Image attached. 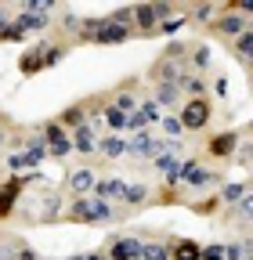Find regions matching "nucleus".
<instances>
[{"label":"nucleus","mask_w":253,"mask_h":260,"mask_svg":"<svg viewBox=\"0 0 253 260\" xmlns=\"http://www.w3.org/2000/svg\"><path fill=\"white\" fill-rule=\"evenodd\" d=\"M177 123L188 130V134H199V130L210 126V102L206 98H188L177 112Z\"/></svg>","instance_id":"nucleus-1"},{"label":"nucleus","mask_w":253,"mask_h":260,"mask_svg":"<svg viewBox=\"0 0 253 260\" xmlns=\"http://www.w3.org/2000/svg\"><path fill=\"white\" fill-rule=\"evenodd\" d=\"M177 181L192 191V188H206V184H220L225 177H220L217 170H210V167H203L199 159H184L181 162V174H177Z\"/></svg>","instance_id":"nucleus-2"},{"label":"nucleus","mask_w":253,"mask_h":260,"mask_svg":"<svg viewBox=\"0 0 253 260\" xmlns=\"http://www.w3.org/2000/svg\"><path fill=\"white\" fill-rule=\"evenodd\" d=\"M40 130H44V145H47V155H51V159H66V155H73V141H69L66 130H61L58 119L44 123Z\"/></svg>","instance_id":"nucleus-3"},{"label":"nucleus","mask_w":253,"mask_h":260,"mask_svg":"<svg viewBox=\"0 0 253 260\" xmlns=\"http://www.w3.org/2000/svg\"><path fill=\"white\" fill-rule=\"evenodd\" d=\"M246 29H249V18H242L235 8H225V11H217V18H213V32H220L225 40H239Z\"/></svg>","instance_id":"nucleus-4"},{"label":"nucleus","mask_w":253,"mask_h":260,"mask_svg":"<svg viewBox=\"0 0 253 260\" xmlns=\"http://www.w3.org/2000/svg\"><path fill=\"white\" fill-rule=\"evenodd\" d=\"M239 141H242L239 130H220V134H213V138L206 141V155H210V159H232L235 148H239Z\"/></svg>","instance_id":"nucleus-5"},{"label":"nucleus","mask_w":253,"mask_h":260,"mask_svg":"<svg viewBox=\"0 0 253 260\" xmlns=\"http://www.w3.org/2000/svg\"><path fill=\"white\" fill-rule=\"evenodd\" d=\"M141 249H145V242L138 239V235H119V239H112L109 242V260H141Z\"/></svg>","instance_id":"nucleus-6"},{"label":"nucleus","mask_w":253,"mask_h":260,"mask_svg":"<svg viewBox=\"0 0 253 260\" xmlns=\"http://www.w3.org/2000/svg\"><path fill=\"white\" fill-rule=\"evenodd\" d=\"M126 155H134V159H155V155H160V138H152L148 130H141V134H134L131 141H126Z\"/></svg>","instance_id":"nucleus-7"},{"label":"nucleus","mask_w":253,"mask_h":260,"mask_svg":"<svg viewBox=\"0 0 253 260\" xmlns=\"http://www.w3.org/2000/svg\"><path fill=\"white\" fill-rule=\"evenodd\" d=\"M40 174H33V177H11L4 188H0V217H8L11 210H15V203H18V191L29 184V181H37Z\"/></svg>","instance_id":"nucleus-8"},{"label":"nucleus","mask_w":253,"mask_h":260,"mask_svg":"<svg viewBox=\"0 0 253 260\" xmlns=\"http://www.w3.org/2000/svg\"><path fill=\"white\" fill-rule=\"evenodd\" d=\"M123 40H131V29L112 25L109 18H102V25L94 29V37H90V44H123Z\"/></svg>","instance_id":"nucleus-9"},{"label":"nucleus","mask_w":253,"mask_h":260,"mask_svg":"<svg viewBox=\"0 0 253 260\" xmlns=\"http://www.w3.org/2000/svg\"><path fill=\"white\" fill-rule=\"evenodd\" d=\"M94 184H98V177H94L90 167H76V170H69V177H66V188L76 191V199H80L83 191H90Z\"/></svg>","instance_id":"nucleus-10"},{"label":"nucleus","mask_w":253,"mask_h":260,"mask_svg":"<svg viewBox=\"0 0 253 260\" xmlns=\"http://www.w3.org/2000/svg\"><path fill=\"white\" fill-rule=\"evenodd\" d=\"M69 141H73V152H80V155H90V152H98V138H94V123H87V126L73 130V134H69Z\"/></svg>","instance_id":"nucleus-11"},{"label":"nucleus","mask_w":253,"mask_h":260,"mask_svg":"<svg viewBox=\"0 0 253 260\" xmlns=\"http://www.w3.org/2000/svg\"><path fill=\"white\" fill-rule=\"evenodd\" d=\"M58 123H61V130H66V134H73V130H80V126H87V123H90L87 105H83V102H80V105H69L66 112L58 116Z\"/></svg>","instance_id":"nucleus-12"},{"label":"nucleus","mask_w":253,"mask_h":260,"mask_svg":"<svg viewBox=\"0 0 253 260\" xmlns=\"http://www.w3.org/2000/svg\"><path fill=\"white\" fill-rule=\"evenodd\" d=\"M181 155H155V170L163 174V181L170 184V188H177L181 181H177V174H181Z\"/></svg>","instance_id":"nucleus-13"},{"label":"nucleus","mask_w":253,"mask_h":260,"mask_svg":"<svg viewBox=\"0 0 253 260\" xmlns=\"http://www.w3.org/2000/svg\"><path fill=\"white\" fill-rule=\"evenodd\" d=\"M94 191H98V199H102V203H112V199H123V191H126V181H119V177H109V181H98V184H94Z\"/></svg>","instance_id":"nucleus-14"},{"label":"nucleus","mask_w":253,"mask_h":260,"mask_svg":"<svg viewBox=\"0 0 253 260\" xmlns=\"http://www.w3.org/2000/svg\"><path fill=\"white\" fill-rule=\"evenodd\" d=\"M22 32H44V29H51V22H47V15H29V11H22V15H15L11 18Z\"/></svg>","instance_id":"nucleus-15"},{"label":"nucleus","mask_w":253,"mask_h":260,"mask_svg":"<svg viewBox=\"0 0 253 260\" xmlns=\"http://www.w3.org/2000/svg\"><path fill=\"white\" fill-rule=\"evenodd\" d=\"M134 29H141V32L160 29V22H155V15H152V4H134Z\"/></svg>","instance_id":"nucleus-16"},{"label":"nucleus","mask_w":253,"mask_h":260,"mask_svg":"<svg viewBox=\"0 0 253 260\" xmlns=\"http://www.w3.org/2000/svg\"><path fill=\"white\" fill-rule=\"evenodd\" d=\"M98 152L105 159H119V155H126V141L116 134H105V138H98Z\"/></svg>","instance_id":"nucleus-17"},{"label":"nucleus","mask_w":253,"mask_h":260,"mask_svg":"<svg viewBox=\"0 0 253 260\" xmlns=\"http://www.w3.org/2000/svg\"><path fill=\"white\" fill-rule=\"evenodd\" d=\"M177 98H181L177 83H155V94H152V102L160 105V109H170V105H177Z\"/></svg>","instance_id":"nucleus-18"},{"label":"nucleus","mask_w":253,"mask_h":260,"mask_svg":"<svg viewBox=\"0 0 253 260\" xmlns=\"http://www.w3.org/2000/svg\"><path fill=\"white\" fill-rule=\"evenodd\" d=\"M90 206H94V199H83V195H80V199L69 203L66 217H69V220H80V224H90Z\"/></svg>","instance_id":"nucleus-19"},{"label":"nucleus","mask_w":253,"mask_h":260,"mask_svg":"<svg viewBox=\"0 0 253 260\" xmlns=\"http://www.w3.org/2000/svg\"><path fill=\"white\" fill-rule=\"evenodd\" d=\"M177 90H184L188 98H203L206 83H203V76H196V73H184V76L177 80Z\"/></svg>","instance_id":"nucleus-20"},{"label":"nucleus","mask_w":253,"mask_h":260,"mask_svg":"<svg viewBox=\"0 0 253 260\" xmlns=\"http://www.w3.org/2000/svg\"><path fill=\"white\" fill-rule=\"evenodd\" d=\"M109 105H112V109H119V112H126V116H131V112L138 109V94H134L131 87H126V90H119V94L112 98Z\"/></svg>","instance_id":"nucleus-21"},{"label":"nucleus","mask_w":253,"mask_h":260,"mask_svg":"<svg viewBox=\"0 0 253 260\" xmlns=\"http://www.w3.org/2000/svg\"><path fill=\"white\" fill-rule=\"evenodd\" d=\"M123 203H126V206H145V203H148V188H145V184H126Z\"/></svg>","instance_id":"nucleus-22"},{"label":"nucleus","mask_w":253,"mask_h":260,"mask_svg":"<svg viewBox=\"0 0 253 260\" xmlns=\"http://www.w3.org/2000/svg\"><path fill=\"white\" fill-rule=\"evenodd\" d=\"M141 260H170V242H167V246H163V242H145Z\"/></svg>","instance_id":"nucleus-23"},{"label":"nucleus","mask_w":253,"mask_h":260,"mask_svg":"<svg viewBox=\"0 0 253 260\" xmlns=\"http://www.w3.org/2000/svg\"><path fill=\"white\" fill-rule=\"evenodd\" d=\"M242 195H246V184H242V181H235V184H225V188H220V199H217V203L235 206V203L242 199Z\"/></svg>","instance_id":"nucleus-24"},{"label":"nucleus","mask_w":253,"mask_h":260,"mask_svg":"<svg viewBox=\"0 0 253 260\" xmlns=\"http://www.w3.org/2000/svg\"><path fill=\"white\" fill-rule=\"evenodd\" d=\"M112 217H116V210H112L109 203L94 199V206H90V224H102V220H112Z\"/></svg>","instance_id":"nucleus-25"},{"label":"nucleus","mask_w":253,"mask_h":260,"mask_svg":"<svg viewBox=\"0 0 253 260\" xmlns=\"http://www.w3.org/2000/svg\"><path fill=\"white\" fill-rule=\"evenodd\" d=\"M102 116H105V123H109L112 130H126V112H119V109H112L109 102H105V109H102Z\"/></svg>","instance_id":"nucleus-26"},{"label":"nucleus","mask_w":253,"mask_h":260,"mask_svg":"<svg viewBox=\"0 0 253 260\" xmlns=\"http://www.w3.org/2000/svg\"><path fill=\"white\" fill-rule=\"evenodd\" d=\"M138 112L145 116V123H148V126L163 119V109H160V105H155V102H152V98H145V102H141V109H138Z\"/></svg>","instance_id":"nucleus-27"},{"label":"nucleus","mask_w":253,"mask_h":260,"mask_svg":"<svg viewBox=\"0 0 253 260\" xmlns=\"http://www.w3.org/2000/svg\"><path fill=\"white\" fill-rule=\"evenodd\" d=\"M232 210H235V217H239V220L253 224V195H242V199H239V203H235Z\"/></svg>","instance_id":"nucleus-28"},{"label":"nucleus","mask_w":253,"mask_h":260,"mask_svg":"<svg viewBox=\"0 0 253 260\" xmlns=\"http://www.w3.org/2000/svg\"><path fill=\"white\" fill-rule=\"evenodd\" d=\"M160 123H163V134H167L170 141H181V134H184V126L177 123V116H163Z\"/></svg>","instance_id":"nucleus-29"},{"label":"nucleus","mask_w":253,"mask_h":260,"mask_svg":"<svg viewBox=\"0 0 253 260\" xmlns=\"http://www.w3.org/2000/svg\"><path fill=\"white\" fill-rule=\"evenodd\" d=\"M217 11L220 8H213V4H199V8H192L184 18H196V22H210V18H217Z\"/></svg>","instance_id":"nucleus-30"},{"label":"nucleus","mask_w":253,"mask_h":260,"mask_svg":"<svg viewBox=\"0 0 253 260\" xmlns=\"http://www.w3.org/2000/svg\"><path fill=\"white\" fill-rule=\"evenodd\" d=\"M188 54H192V65H196V69H206V65H210V47H206V44H196Z\"/></svg>","instance_id":"nucleus-31"},{"label":"nucleus","mask_w":253,"mask_h":260,"mask_svg":"<svg viewBox=\"0 0 253 260\" xmlns=\"http://www.w3.org/2000/svg\"><path fill=\"white\" fill-rule=\"evenodd\" d=\"M235 162H242V167H253V141H239V148H235V155H232Z\"/></svg>","instance_id":"nucleus-32"},{"label":"nucleus","mask_w":253,"mask_h":260,"mask_svg":"<svg viewBox=\"0 0 253 260\" xmlns=\"http://www.w3.org/2000/svg\"><path fill=\"white\" fill-rule=\"evenodd\" d=\"M225 260H249V256H246V242H242V239H239V242H228V246H225Z\"/></svg>","instance_id":"nucleus-33"},{"label":"nucleus","mask_w":253,"mask_h":260,"mask_svg":"<svg viewBox=\"0 0 253 260\" xmlns=\"http://www.w3.org/2000/svg\"><path fill=\"white\" fill-rule=\"evenodd\" d=\"M126 130H131V134H141V130H148V123H145V116H141L138 109L126 116Z\"/></svg>","instance_id":"nucleus-34"},{"label":"nucleus","mask_w":253,"mask_h":260,"mask_svg":"<svg viewBox=\"0 0 253 260\" xmlns=\"http://www.w3.org/2000/svg\"><path fill=\"white\" fill-rule=\"evenodd\" d=\"M199 260H225V246H220V242L203 246V249H199Z\"/></svg>","instance_id":"nucleus-35"},{"label":"nucleus","mask_w":253,"mask_h":260,"mask_svg":"<svg viewBox=\"0 0 253 260\" xmlns=\"http://www.w3.org/2000/svg\"><path fill=\"white\" fill-rule=\"evenodd\" d=\"M0 40H4V44H15V40H25V32H22V29H18L15 22H11V25H8L4 32H0Z\"/></svg>","instance_id":"nucleus-36"},{"label":"nucleus","mask_w":253,"mask_h":260,"mask_svg":"<svg viewBox=\"0 0 253 260\" xmlns=\"http://www.w3.org/2000/svg\"><path fill=\"white\" fill-rule=\"evenodd\" d=\"M184 22H188V18H184V15H177V18H170V22H163L160 29L167 32V37H174V32H177V29H184Z\"/></svg>","instance_id":"nucleus-37"},{"label":"nucleus","mask_w":253,"mask_h":260,"mask_svg":"<svg viewBox=\"0 0 253 260\" xmlns=\"http://www.w3.org/2000/svg\"><path fill=\"white\" fill-rule=\"evenodd\" d=\"M213 94H217V98L228 94V76H217V80H213Z\"/></svg>","instance_id":"nucleus-38"},{"label":"nucleus","mask_w":253,"mask_h":260,"mask_svg":"<svg viewBox=\"0 0 253 260\" xmlns=\"http://www.w3.org/2000/svg\"><path fill=\"white\" fill-rule=\"evenodd\" d=\"M232 8H235L242 18H249V15H253V0H239V4H232Z\"/></svg>","instance_id":"nucleus-39"},{"label":"nucleus","mask_w":253,"mask_h":260,"mask_svg":"<svg viewBox=\"0 0 253 260\" xmlns=\"http://www.w3.org/2000/svg\"><path fill=\"white\" fill-rule=\"evenodd\" d=\"M15 260H37V253L29 249V246H18V253H15Z\"/></svg>","instance_id":"nucleus-40"},{"label":"nucleus","mask_w":253,"mask_h":260,"mask_svg":"<svg viewBox=\"0 0 253 260\" xmlns=\"http://www.w3.org/2000/svg\"><path fill=\"white\" fill-rule=\"evenodd\" d=\"M8 25H11V11H8V8H0V32H4Z\"/></svg>","instance_id":"nucleus-41"},{"label":"nucleus","mask_w":253,"mask_h":260,"mask_svg":"<svg viewBox=\"0 0 253 260\" xmlns=\"http://www.w3.org/2000/svg\"><path fill=\"white\" fill-rule=\"evenodd\" d=\"M73 260H105V253H83V256H73Z\"/></svg>","instance_id":"nucleus-42"},{"label":"nucleus","mask_w":253,"mask_h":260,"mask_svg":"<svg viewBox=\"0 0 253 260\" xmlns=\"http://www.w3.org/2000/svg\"><path fill=\"white\" fill-rule=\"evenodd\" d=\"M246 242V256H253V239H242Z\"/></svg>","instance_id":"nucleus-43"},{"label":"nucleus","mask_w":253,"mask_h":260,"mask_svg":"<svg viewBox=\"0 0 253 260\" xmlns=\"http://www.w3.org/2000/svg\"><path fill=\"white\" fill-rule=\"evenodd\" d=\"M242 65H246V69H253V58H246V61H242Z\"/></svg>","instance_id":"nucleus-44"},{"label":"nucleus","mask_w":253,"mask_h":260,"mask_svg":"<svg viewBox=\"0 0 253 260\" xmlns=\"http://www.w3.org/2000/svg\"><path fill=\"white\" fill-rule=\"evenodd\" d=\"M246 134H249V138H253V123H249V126H246Z\"/></svg>","instance_id":"nucleus-45"},{"label":"nucleus","mask_w":253,"mask_h":260,"mask_svg":"<svg viewBox=\"0 0 253 260\" xmlns=\"http://www.w3.org/2000/svg\"><path fill=\"white\" fill-rule=\"evenodd\" d=\"M0 145H4V130H0Z\"/></svg>","instance_id":"nucleus-46"},{"label":"nucleus","mask_w":253,"mask_h":260,"mask_svg":"<svg viewBox=\"0 0 253 260\" xmlns=\"http://www.w3.org/2000/svg\"><path fill=\"white\" fill-rule=\"evenodd\" d=\"M249 141H253V138H249Z\"/></svg>","instance_id":"nucleus-47"}]
</instances>
